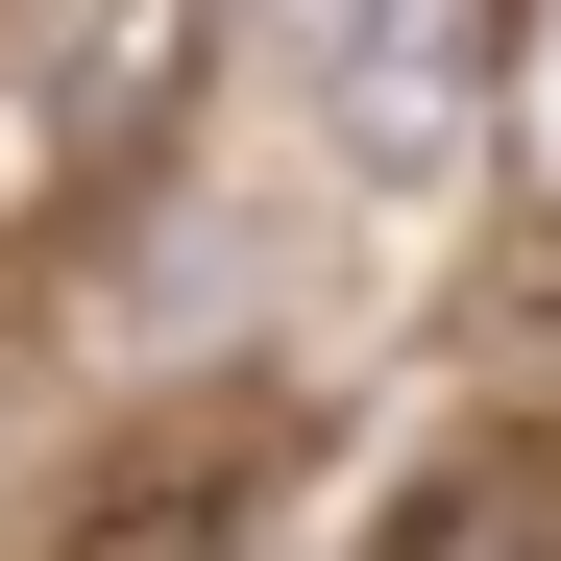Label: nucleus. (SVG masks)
<instances>
[{"label":"nucleus","instance_id":"obj_1","mask_svg":"<svg viewBox=\"0 0 561 561\" xmlns=\"http://www.w3.org/2000/svg\"><path fill=\"white\" fill-rule=\"evenodd\" d=\"M294 123L366 196H439L489 123V0H294Z\"/></svg>","mask_w":561,"mask_h":561},{"label":"nucleus","instance_id":"obj_2","mask_svg":"<svg viewBox=\"0 0 561 561\" xmlns=\"http://www.w3.org/2000/svg\"><path fill=\"white\" fill-rule=\"evenodd\" d=\"M244 489H268V391H196V415H147L99 489H73V561H196Z\"/></svg>","mask_w":561,"mask_h":561},{"label":"nucleus","instance_id":"obj_3","mask_svg":"<svg viewBox=\"0 0 561 561\" xmlns=\"http://www.w3.org/2000/svg\"><path fill=\"white\" fill-rule=\"evenodd\" d=\"M25 415H49V294L0 268V439H25Z\"/></svg>","mask_w":561,"mask_h":561}]
</instances>
